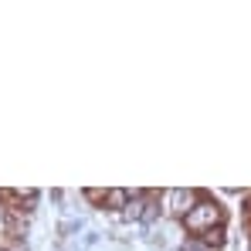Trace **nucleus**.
I'll return each mask as SVG.
<instances>
[{"label": "nucleus", "mask_w": 251, "mask_h": 251, "mask_svg": "<svg viewBox=\"0 0 251 251\" xmlns=\"http://www.w3.org/2000/svg\"><path fill=\"white\" fill-rule=\"evenodd\" d=\"M221 221H224V207L217 204V201H210V197H201L194 207L183 214V231H190V238H197V234H207L214 227H221Z\"/></svg>", "instance_id": "obj_1"}, {"label": "nucleus", "mask_w": 251, "mask_h": 251, "mask_svg": "<svg viewBox=\"0 0 251 251\" xmlns=\"http://www.w3.org/2000/svg\"><path fill=\"white\" fill-rule=\"evenodd\" d=\"M163 201H167V214H170V217L183 221V214L201 201V194H197V190H167Z\"/></svg>", "instance_id": "obj_2"}, {"label": "nucleus", "mask_w": 251, "mask_h": 251, "mask_svg": "<svg viewBox=\"0 0 251 251\" xmlns=\"http://www.w3.org/2000/svg\"><path fill=\"white\" fill-rule=\"evenodd\" d=\"M105 204L112 207V214H119L129 204V190H105Z\"/></svg>", "instance_id": "obj_3"}, {"label": "nucleus", "mask_w": 251, "mask_h": 251, "mask_svg": "<svg viewBox=\"0 0 251 251\" xmlns=\"http://www.w3.org/2000/svg\"><path fill=\"white\" fill-rule=\"evenodd\" d=\"M85 197H88L92 204H105V190H85Z\"/></svg>", "instance_id": "obj_4"}, {"label": "nucleus", "mask_w": 251, "mask_h": 251, "mask_svg": "<svg viewBox=\"0 0 251 251\" xmlns=\"http://www.w3.org/2000/svg\"><path fill=\"white\" fill-rule=\"evenodd\" d=\"M245 207H248V214H251V194H248V204H245Z\"/></svg>", "instance_id": "obj_5"}, {"label": "nucleus", "mask_w": 251, "mask_h": 251, "mask_svg": "<svg viewBox=\"0 0 251 251\" xmlns=\"http://www.w3.org/2000/svg\"><path fill=\"white\" fill-rule=\"evenodd\" d=\"M0 251H3V248H0Z\"/></svg>", "instance_id": "obj_6"}]
</instances>
